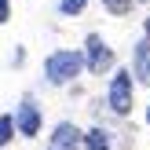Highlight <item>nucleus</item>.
I'll return each instance as SVG.
<instances>
[{
  "label": "nucleus",
  "instance_id": "f257e3e1",
  "mask_svg": "<svg viewBox=\"0 0 150 150\" xmlns=\"http://www.w3.org/2000/svg\"><path fill=\"white\" fill-rule=\"evenodd\" d=\"M84 66H88V59H84L81 48H59V51H51V55L44 59V77H48L51 84H70Z\"/></svg>",
  "mask_w": 150,
  "mask_h": 150
},
{
  "label": "nucleus",
  "instance_id": "f03ea898",
  "mask_svg": "<svg viewBox=\"0 0 150 150\" xmlns=\"http://www.w3.org/2000/svg\"><path fill=\"white\" fill-rule=\"evenodd\" d=\"M132 95H136V84H132V70H117L110 77V88H106V106L114 114H128L132 110Z\"/></svg>",
  "mask_w": 150,
  "mask_h": 150
},
{
  "label": "nucleus",
  "instance_id": "7ed1b4c3",
  "mask_svg": "<svg viewBox=\"0 0 150 150\" xmlns=\"http://www.w3.org/2000/svg\"><path fill=\"white\" fill-rule=\"evenodd\" d=\"M84 59H88V73H106L114 70V48H110L106 40H103V33H88L84 40Z\"/></svg>",
  "mask_w": 150,
  "mask_h": 150
},
{
  "label": "nucleus",
  "instance_id": "20e7f679",
  "mask_svg": "<svg viewBox=\"0 0 150 150\" xmlns=\"http://www.w3.org/2000/svg\"><path fill=\"white\" fill-rule=\"evenodd\" d=\"M15 121H18V136L33 139L40 132V106H37L33 95H22V103L15 106Z\"/></svg>",
  "mask_w": 150,
  "mask_h": 150
},
{
  "label": "nucleus",
  "instance_id": "39448f33",
  "mask_svg": "<svg viewBox=\"0 0 150 150\" xmlns=\"http://www.w3.org/2000/svg\"><path fill=\"white\" fill-rule=\"evenodd\" d=\"M81 143H84V132H81L73 121H59V125H55V132H51L48 150H77Z\"/></svg>",
  "mask_w": 150,
  "mask_h": 150
},
{
  "label": "nucleus",
  "instance_id": "423d86ee",
  "mask_svg": "<svg viewBox=\"0 0 150 150\" xmlns=\"http://www.w3.org/2000/svg\"><path fill=\"white\" fill-rule=\"evenodd\" d=\"M132 73H136L143 84H150V40L136 44V55H132Z\"/></svg>",
  "mask_w": 150,
  "mask_h": 150
},
{
  "label": "nucleus",
  "instance_id": "0eeeda50",
  "mask_svg": "<svg viewBox=\"0 0 150 150\" xmlns=\"http://www.w3.org/2000/svg\"><path fill=\"white\" fill-rule=\"evenodd\" d=\"M84 150H110V132L106 128H88L84 132Z\"/></svg>",
  "mask_w": 150,
  "mask_h": 150
},
{
  "label": "nucleus",
  "instance_id": "6e6552de",
  "mask_svg": "<svg viewBox=\"0 0 150 150\" xmlns=\"http://www.w3.org/2000/svg\"><path fill=\"white\" fill-rule=\"evenodd\" d=\"M15 132H18V121H15V114H0V146H7L15 139Z\"/></svg>",
  "mask_w": 150,
  "mask_h": 150
},
{
  "label": "nucleus",
  "instance_id": "1a4fd4ad",
  "mask_svg": "<svg viewBox=\"0 0 150 150\" xmlns=\"http://www.w3.org/2000/svg\"><path fill=\"white\" fill-rule=\"evenodd\" d=\"M84 7H88V0H59V15H66V18L81 15Z\"/></svg>",
  "mask_w": 150,
  "mask_h": 150
},
{
  "label": "nucleus",
  "instance_id": "9d476101",
  "mask_svg": "<svg viewBox=\"0 0 150 150\" xmlns=\"http://www.w3.org/2000/svg\"><path fill=\"white\" fill-rule=\"evenodd\" d=\"M132 4H136V0H103V7H106L110 15H128Z\"/></svg>",
  "mask_w": 150,
  "mask_h": 150
},
{
  "label": "nucleus",
  "instance_id": "9b49d317",
  "mask_svg": "<svg viewBox=\"0 0 150 150\" xmlns=\"http://www.w3.org/2000/svg\"><path fill=\"white\" fill-rule=\"evenodd\" d=\"M11 18V0H0V26Z\"/></svg>",
  "mask_w": 150,
  "mask_h": 150
},
{
  "label": "nucleus",
  "instance_id": "f8f14e48",
  "mask_svg": "<svg viewBox=\"0 0 150 150\" xmlns=\"http://www.w3.org/2000/svg\"><path fill=\"white\" fill-rule=\"evenodd\" d=\"M146 40H150V18H146Z\"/></svg>",
  "mask_w": 150,
  "mask_h": 150
},
{
  "label": "nucleus",
  "instance_id": "ddd939ff",
  "mask_svg": "<svg viewBox=\"0 0 150 150\" xmlns=\"http://www.w3.org/2000/svg\"><path fill=\"white\" fill-rule=\"evenodd\" d=\"M146 125H150V106H146Z\"/></svg>",
  "mask_w": 150,
  "mask_h": 150
},
{
  "label": "nucleus",
  "instance_id": "4468645a",
  "mask_svg": "<svg viewBox=\"0 0 150 150\" xmlns=\"http://www.w3.org/2000/svg\"><path fill=\"white\" fill-rule=\"evenodd\" d=\"M136 4H146V0H136Z\"/></svg>",
  "mask_w": 150,
  "mask_h": 150
}]
</instances>
